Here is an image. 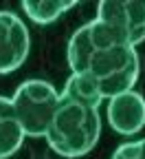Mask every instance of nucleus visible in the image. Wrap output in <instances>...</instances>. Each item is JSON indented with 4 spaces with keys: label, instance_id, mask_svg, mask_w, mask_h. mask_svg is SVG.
I'll use <instances>...</instances> for the list:
<instances>
[{
    "label": "nucleus",
    "instance_id": "1",
    "mask_svg": "<svg viewBox=\"0 0 145 159\" xmlns=\"http://www.w3.org/2000/svg\"><path fill=\"white\" fill-rule=\"evenodd\" d=\"M68 66L97 89L101 99L134 91L141 62L134 47L119 40L99 20L79 27L68 40Z\"/></svg>",
    "mask_w": 145,
    "mask_h": 159
},
{
    "label": "nucleus",
    "instance_id": "2",
    "mask_svg": "<svg viewBox=\"0 0 145 159\" xmlns=\"http://www.w3.org/2000/svg\"><path fill=\"white\" fill-rule=\"evenodd\" d=\"M101 95L81 75H70L46 130L49 146L68 159L88 155L101 135Z\"/></svg>",
    "mask_w": 145,
    "mask_h": 159
},
{
    "label": "nucleus",
    "instance_id": "3",
    "mask_svg": "<svg viewBox=\"0 0 145 159\" xmlns=\"http://www.w3.org/2000/svg\"><path fill=\"white\" fill-rule=\"evenodd\" d=\"M57 97H59L57 89L44 80H27L15 89L11 97V106L24 137L46 135L57 106Z\"/></svg>",
    "mask_w": 145,
    "mask_h": 159
},
{
    "label": "nucleus",
    "instance_id": "4",
    "mask_svg": "<svg viewBox=\"0 0 145 159\" xmlns=\"http://www.w3.org/2000/svg\"><path fill=\"white\" fill-rule=\"evenodd\" d=\"M95 20L134 49L145 42V2L141 0H103Z\"/></svg>",
    "mask_w": 145,
    "mask_h": 159
},
{
    "label": "nucleus",
    "instance_id": "5",
    "mask_svg": "<svg viewBox=\"0 0 145 159\" xmlns=\"http://www.w3.org/2000/svg\"><path fill=\"white\" fill-rule=\"evenodd\" d=\"M31 51L27 25L13 11H0V75L18 71Z\"/></svg>",
    "mask_w": 145,
    "mask_h": 159
},
{
    "label": "nucleus",
    "instance_id": "6",
    "mask_svg": "<svg viewBox=\"0 0 145 159\" xmlns=\"http://www.w3.org/2000/svg\"><path fill=\"white\" fill-rule=\"evenodd\" d=\"M108 122L119 135H134L145 126V97L126 91L108 99Z\"/></svg>",
    "mask_w": 145,
    "mask_h": 159
},
{
    "label": "nucleus",
    "instance_id": "7",
    "mask_svg": "<svg viewBox=\"0 0 145 159\" xmlns=\"http://www.w3.org/2000/svg\"><path fill=\"white\" fill-rule=\"evenodd\" d=\"M24 142V133L18 124V117L13 113L11 99L0 95V159H7Z\"/></svg>",
    "mask_w": 145,
    "mask_h": 159
},
{
    "label": "nucleus",
    "instance_id": "8",
    "mask_svg": "<svg viewBox=\"0 0 145 159\" xmlns=\"http://www.w3.org/2000/svg\"><path fill=\"white\" fill-rule=\"evenodd\" d=\"M73 7H77V2H64V0H24L22 2V11L35 25H51Z\"/></svg>",
    "mask_w": 145,
    "mask_h": 159
},
{
    "label": "nucleus",
    "instance_id": "9",
    "mask_svg": "<svg viewBox=\"0 0 145 159\" xmlns=\"http://www.w3.org/2000/svg\"><path fill=\"white\" fill-rule=\"evenodd\" d=\"M112 159H145V139L121 144V146L114 150Z\"/></svg>",
    "mask_w": 145,
    "mask_h": 159
}]
</instances>
